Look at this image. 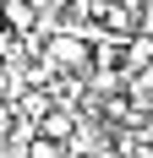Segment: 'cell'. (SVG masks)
Here are the masks:
<instances>
[{
	"mask_svg": "<svg viewBox=\"0 0 153 158\" xmlns=\"http://www.w3.org/2000/svg\"><path fill=\"white\" fill-rule=\"evenodd\" d=\"M88 60L93 55H88V44H82L76 33H55V38L44 44V65L49 71H82Z\"/></svg>",
	"mask_w": 153,
	"mask_h": 158,
	"instance_id": "1",
	"label": "cell"
},
{
	"mask_svg": "<svg viewBox=\"0 0 153 158\" xmlns=\"http://www.w3.org/2000/svg\"><path fill=\"white\" fill-rule=\"evenodd\" d=\"M76 131V120H71V109H49L44 120H38V136H49V142H66Z\"/></svg>",
	"mask_w": 153,
	"mask_h": 158,
	"instance_id": "2",
	"label": "cell"
},
{
	"mask_svg": "<svg viewBox=\"0 0 153 158\" xmlns=\"http://www.w3.org/2000/svg\"><path fill=\"white\" fill-rule=\"evenodd\" d=\"M137 38H148V44H153V0H142V6H137Z\"/></svg>",
	"mask_w": 153,
	"mask_h": 158,
	"instance_id": "3",
	"label": "cell"
}]
</instances>
